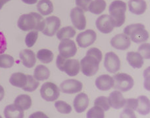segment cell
<instances>
[{"mask_svg":"<svg viewBox=\"0 0 150 118\" xmlns=\"http://www.w3.org/2000/svg\"><path fill=\"white\" fill-rule=\"evenodd\" d=\"M14 58L13 57L7 54L0 55V68H9L14 64Z\"/></svg>","mask_w":150,"mask_h":118,"instance_id":"obj_32","label":"cell"},{"mask_svg":"<svg viewBox=\"0 0 150 118\" xmlns=\"http://www.w3.org/2000/svg\"><path fill=\"white\" fill-rule=\"evenodd\" d=\"M7 49V40L5 35L0 32V55L5 53Z\"/></svg>","mask_w":150,"mask_h":118,"instance_id":"obj_40","label":"cell"},{"mask_svg":"<svg viewBox=\"0 0 150 118\" xmlns=\"http://www.w3.org/2000/svg\"><path fill=\"white\" fill-rule=\"evenodd\" d=\"M29 117H30V118H36V117H45V118H47L48 117L45 114L42 113V112H36V113L32 114Z\"/></svg>","mask_w":150,"mask_h":118,"instance_id":"obj_42","label":"cell"},{"mask_svg":"<svg viewBox=\"0 0 150 118\" xmlns=\"http://www.w3.org/2000/svg\"><path fill=\"white\" fill-rule=\"evenodd\" d=\"M102 57V53L98 48L93 47L88 50L86 57L80 63L82 74L88 77L93 76L97 74Z\"/></svg>","mask_w":150,"mask_h":118,"instance_id":"obj_1","label":"cell"},{"mask_svg":"<svg viewBox=\"0 0 150 118\" xmlns=\"http://www.w3.org/2000/svg\"><path fill=\"white\" fill-rule=\"evenodd\" d=\"M19 57L23 65L28 68H32L35 66L36 58L35 53L30 49H24L20 53Z\"/></svg>","mask_w":150,"mask_h":118,"instance_id":"obj_18","label":"cell"},{"mask_svg":"<svg viewBox=\"0 0 150 118\" xmlns=\"http://www.w3.org/2000/svg\"><path fill=\"white\" fill-rule=\"evenodd\" d=\"M111 45L115 49L125 51L130 47L131 41L129 37L127 35L125 34H119L116 35L111 39Z\"/></svg>","mask_w":150,"mask_h":118,"instance_id":"obj_15","label":"cell"},{"mask_svg":"<svg viewBox=\"0 0 150 118\" xmlns=\"http://www.w3.org/2000/svg\"><path fill=\"white\" fill-rule=\"evenodd\" d=\"M17 26L21 30L25 32L31 30L42 32L44 29V19L41 15L32 12L21 15L18 20Z\"/></svg>","mask_w":150,"mask_h":118,"instance_id":"obj_2","label":"cell"},{"mask_svg":"<svg viewBox=\"0 0 150 118\" xmlns=\"http://www.w3.org/2000/svg\"><path fill=\"white\" fill-rule=\"evenodd\" d=\"M109 105L112 108L119 110L123 108L126 100L122 94L119 91H114L109 95Z\"/></svg>","mask_w":150,"mask_h":118,"instance_id":"obj_19","label":"cell"},{"mask_svg":"<svg viewBox=\"0 0 150 118\" xmlns=\"http://www.w3.org/2000/svg\"><path fill=\"white\" fill-rule=\"evenodd\" d=\"M27 75L21 72L13 74L10 77V84L15 87L18 88H23L27 83Z\"/></svg>","mask_w":150,"mask_h":118,"instance_id":"obj_24","label":"cell"},{"mask_svg":"<svg viewBox=\"0 0 150 118\" xmlns=\"http://www.w3.org/2000/svg\"><path fill=\"white\" fill-rule=\"evenodd\" d=\"M4 116L6 118H23L24 110L15 104H10L5 107Z\"/></svg>","mask_w":150,"mask_h":118,"instance_id":"obj_21","label":"cell"},{"mask_svg":"<svg viewBox=\"0 0 150 118\" xmlns=\"http://www.w3.org/2000/svg\"><path fill=\"white\" fill-rule=\"evenodd\" d=\"M106 2L105 0H94L92 1L88 7V11L95 15H100L105 11Z\"/></svg>","mask_w":150,"mask_h":118,"instance_id":"obj_28","label":"cell"},{"mask_svg":"<svg viewBox=\"0 0 150 118\" xmlns=\"http://www.w3.org/2000/svg\"><path fill=\"white\" fill-rule=\"evenodd\" d=\"M120 117L135 118L136 115L134 114V110H130L128 108H124L122 112L120 114Z\"/></svg>","mask_w":150,"mask_h":118,"instance_id":"obj_41","label":"cell"},{"mask_svg":"<svg viewBox=\"0 0 150 118\" xmlns=\"http://www.w3.org/2000/svg\"><path fill=\"white\" fill-rule=\"evenodd\" d=\"M37 9L43 16L50 15L53 11V5L50 0H40L37 4Z\"/></svg>","mask_w":150,"mask_h":118,"instance_id":"obj_25","label":"cell"},{"mask_svg":"<svg viewBox=\"0 0 150 118\" xmlns=\"http://www.w3.org/2000/svg\"><path fill=\"white\" fill-rule=\"evenodd\" d=\"M94 105L100 106L104 111H108L110 109L109 99L106 96H100L97 98L94 101Z\"/></svg>","mask_w":150,"mask_h":118,"instance_id":"obj_36","label":"cell"},{"mask_svg":"<svg viewBox=\"0 0 150 118\" xmlns=\"http://www.w3.org/2000/svg\"><path fill=\"white\" fill-rule=\"evenodd\" d=\"M112 78L114 81L112 87L121 92H127L130 91L134 84L132 77L125 73L117 74L115 75Z\"/></svg>","mask_w":150,"mask_h":118,"instance_id":"obj_6","label":"cell"},{"mask_svg":"<svg viewBox=\"0 0 150 118\" xmlns=\"http://www.w3.org/2000/svg\"><path fill=\"white\" fill-rule=\"evenodd\" d=\"M76 35V31L73 26H65L57 32V37L58 39L63 40L66 39L73 38Z\"/></svg>","mask_w":150,"mask_h":118,"instance_id":"obj_29","label":"cell"},{"mask_svg":"<svg viewBox=\"0 0 150 118\" xmlns=\"http://www.w3.org/2000/svg\"><path fill=\"white\" fill-rule=\"evenodd\" d=\"M59 51L60 55L66 58L73 57L77 52L76 44L73 40L66 39L61 40L59 45Z\"/></svg>","mask_w":150,"mask_h":118,"instance_id":"obj_11","label":"cell"},{"mask_svg":"<svg viewBox=\"0 0 150 118\" xmlns=\"http://www.w3.org/2000/svg\"><path fill=\"white\" fill-rule=\"evenodd\" d=\"M124 34L130 37V39L136 44L146 42L149 39V34L145 26L140 23L132 24L125 28Z\"/></svg>","mask_w":150,"mask_h":118,"instance_id":"obj_4","label":"cell"},{"mask_svg":"<svg viewBox=\"0 0 150 118\" xmlns=\"http://www.w3.org/2000/svg\"><path fill=\"white\" fill-rule=\"evenodd\" d=\"M56 65L59 70L65 72L71 77L76 76L79 73L80 69V63L76 59L66 58L60 55L57 57Z\"/></svg>","mask_w":150,"mask_h":118,"instance_id":"obj_5","label":"cell"},{"mask_svg":"<svg viewBox=\"0 0 150 118\" xmlns=\"http://www.w3.org/2000/svg\"><path fill=\"white\" fill-rule=\"evenodd\" d=\"M138 104V100L136 98H128L125 101V104L123 107L125 108H128L132 110L135 111L136 110V107H137Z\"/></svg>","mask_w":150,"mask_h":118,"instance_id":"obj_38","label":"cell"},{"mask_svg":"<svg viewBox=\"0 0 150 118\" xmlns=\"http://www.w3.org/2000/svg\"><path fill=\"white\" fill-rule=\"evenodd\" d=\"M55 107L57 110L61 114H68L72 111V107L65 102L62 100L56 101L55 103Z\"/></svg>","mask_w":150,"mask_h":118,"instance_id":"obj_34","label":"cell"},{"mask_svg":"<svg viewBox=\"0 0 150 118\" xmlns=\"http://www.w3.org/2000/svg\"><path fill=\"white\" fill-rule=\"evenodd\" d=\"M137 100L138 104L136 111L142 116L149 114L150 112V102L149 98L146 96H140Z\"/></svg>","mask_w":150,"mask_h":118,"instance_id":"obj_23","label":"cell"},{"mask_svg":"<svg viewBox=\"0 0 150 118\" xmlns=\"http://www.w3.org/2000/svg\"><path fill=\"white\" fill-rule=\"evenodd\" d=\"M104 66L107 71L115 74L120 68V60L119 57L113 52L106 53L104 60Z\"/></svg>","mask_w":150,"mask_h":118,"instance_id":"obj_12","label":"cell"},{"mask_svg":"<svg viewBox=\"0 0 150 118\" xmlns=\"http://www.w3.org/2000/svg\"><path fill=\"white\" fill-rule=\"evenodd\" d=\"M127 4L121 0H115L109 5V12L115 27H120L125 22Z\"/></svg>","mask_w":150,"mask_h":118,"instance_id":"obj_3","label":"cell"},{"mask_svg":"<svg viewBox=\"0 0 150 118\" xmlns=\"http://www.w3.org/2000/svg\"><path fill=\"white\" fill-rule=\"evenodd\" d=\"M104 112L100 106H94L87 112L86 117L88 118H103L105 117Z\"/></svg>","mask_w":150,"mask_h":118,"instance_id":"obj_33","label":"cell"},{"mask_svg":"<svg viewBox=\"0 0 150 118\" xmlns=\"http://www.w3.org/2000/svg\"><path fill=\"white\" fill-rule=\"evenodd\" d=\"M92 0H76V5L84 11H88Z\"/></svg>","mask_w":150,"mask_h":118,"instance_id":"obj_39","label":"cell"},{"mask_svg":"<svg viewBox=\"0 0 150 118\" xmlns=\"http://www.w3.org/2000/svg\"><path fill=\"white\" fill-rule=\"evenodd\" d=\"M74 110L77 113H82L89 105V98L86 94L81 93L77 95L73 101Z\"/></svg>","mask_w":150,"mask_h":118,"instance_id":"obj_16","label":"cell"},{"mask_svg":"<svg viewBox=\"0 0 150 118\" xmlns=\"http://www.w3.org/2000/svg\"><path fill=\"white\" fill-rule=\"evenodd\" d=\"M127 60L133 68H141L144 64V58L138 53L128 52L127 55Z\"/></svg>","mask_w":150,"mask_h":118,"instance_id":"obj_22","label":"cell"},{"mask_svg":"<svg viewBox=\"0 0 150 118\" xmlns=\"http://www.w3.org/2000/svg\"><path fill=\"white\" fill-rule=\"evenodd\" d=\"M38 37V31L31 30L25 37V44L28 47H32L36 44Z\"/></svg>","mask_w":150,"mask_h":118,"instance_id":"obj_35","label":"cell"},{"mask_svg":"<svg viewBox=\"0 0 150 118\" xmlns=\"http://www.w3.org/2000/svg\"><path fill=\"white\" fill-rule=\"evenodd\" d=\"M11 0H0V9H2L3 6H4L5 4H7V2H9Z\"/></svg>","mask_w":150,"mask_h":118,"instance_id":"obj_45","label":"cell"},{"mask_svg":"<svg viewBox=\"0 0 150 118\" xmlns=\"http://www.w3.org/2000/svg\"><path fill=\"white\" fill-rule=\"evenodd\" d=\"M97 39V34L92 29H87L78 35L76 41L81 48H86L92 45Z\"/></svg>","mask_w":150,"mask_h":118,"instance_id":"obj_9","label":"cell"},{"mask_svg":"<svg viewBox=\"0 0 150 118\" xmlns=\"http://www.w3.org/2000/svg\"><path fill=\"white\" fill-rule=\"evenodd\" d=\"M22 1L25 3L26 4L28 5H33V4H35L37 3L38 0H22Z\"/></svg>","mask_w":150,"mask_h":118,"instance_id":"obj_44","label":"cell"},{"mask_svg":"<svg viewBox=\"0 0 150 118\" xmlns=\"http://www.w3.org/2000/svg\"><path fill=\"white\" fill-rule=\"evenodd\" d=\"M14 104L23 110H27L32 106V99L27 95H20L15 98Z\"/></svg>","mask_w":150,"mask_h":118,"instance_id":"obj_27","label":"cell"},{"mask_svg":"<svg viewBox=\"0 0 150 118\" xmlns=\"http://www.w3.org/2000/svg\"><path fill=\"white\" fill-rule=\"evenodd\" d=\"M61 26V20L55 16H51L44 19L42 34L48 37H52L57 33Z\"/></svg>","mask_w":150,"mask_h":118,"instance_id":"obj_8","label":"cell"},{"mask_svg":"<svg viewBox=\"0 0 150 118\" xmlns=\"http://www.w3.org/2000/svg\"><path fill=\"white\" fill-rule=\"evenodd\" d=\"M113 78L108 74L101 75L96 80V86L100 91H109L113 87Z\"/></svg>","mask_w":150,"mask_h":118,"instance_id":"obj_17","label":"cell"},{"mask_svg":"<svg viewBox=\"0 0 150 118\" xmlns=\"http://www.w3.org/2000/svg\"><path fill=\"white\" fill-rule=\"evenodd\" d=\"M138 53L145 59L150 58V44H143L138 48Z\"/></svg>","mask_w":150,"mask_h":118,"instance_id":"obj_37","label":"cell"},{"mask_svg":"<svg viewBox=\"0 0 150 118\" xmlns=\"http://www.w3.org/2000/svg\"><path fill=\"white\" fill-rule=\"evenodd\" d=\"M96 25L98 29L103 34H109L113 30L115 26L111 17L108 15H103L96 20Z\"/></svg>","mask_w":150,"mask_h":118,"instance_id":"obj_13","label":"cell"},{"mask_svg":"<svg viewBox=\"0 0 150 118\" xmlns=\"http://www.w3.org/2000/svg\"><path fill=\"white\" fill-rule=\"evenodd\" d=\"M27 83H26L25 86L23 88V89L25 91H27V92H33V91L37 89V88L39 87L40 83L30 75H27Z\"/></svg>","mask_w":150,"mask_h":118,"instance_id":"obj_31","label":"cell"},{"mask_svg":"<svg viewBox=\"0 0 150 118\" xmlns=\"http://www.w3.org/2000/svg\"><path fill=\"white\" fill-rule=\"evenodd\" d=\"M50 76V70L44 65L37 66L34 70L33 77L38 81H44L49 78Z\"/></svg>","mask_w":150,"mask_h":118,"instance_id":"obj_26","label":"cell"},{"mask_svg":"<svg viewBox=\"0 0 150 118\" xmlns=\"http://www.w3.org/2000/svg\"><path fill=\"white\" fill-rule=\"evenodd\" d=\"M4 95H5L4 88L1 85H0V101L3 100V98H4Z\"/></svg>","mask_w":150,"mask_h":118,"instance_id":"obj_43","label":"cell"},{"mask_svg":"<svg viewBox=\"0 0 150 118\" xmlns=\"http://www.w3.org/2000/svg\"><path fill=\"white\" fill-rule=\"evenodd\" d=\"M83 84L76 79H67L62 82L60 85V90L66 94H74L81 91Z\"/></svg>","mask_w":150,"mask_h":118,"instance_id":"obj_14","label":"cell"},{"mask_svg":"<svg viewBox=\"0 0 150 118\" xmlns=\"http://www.w3.org/2000/svg\"><path fill=\"white\" fill-rule=\"evenodd\" d=\"M128 5L130 11L137 15L144 14L147 9L146 2L144 0H129Z\"/></svg>","mask_w":150,"mask_h":118,"instance_id":"obj_20","label":"cell"},{"mask_svg":"<svg viewBox=\"0 0 150 118\" xmlns=\"http://www.w3.org/2000/svg\"><path fill=\"white\" fill-rule=\"evenodd\" d=\"M53 53L49 49H42L37 53V58L42 63L49 64L53 60Z\"/></svg>","mask_w":150,"mask_h":118,"instance_id":"obj_30","label":"cell"},{"mask_svg":"<svg viewBox=\"0 0 150 118\" xmlns=\"http://www.w3.org/2000/svg\"><path fill=\"white\" fill-rule=\"evenodd\" d=\"M71 18L74 26L79 30H83L86 26L84 11L80 7H76L71 11Z\"/></svg>","mask_w":150,"mask_h":118,"instance_id":"obj_10","label":"cell"},{"mask_svg":"<svg viewBox=\"0 0 150 118\" xmlns=\"http://www.w3.org/2000/svg\"><path fill=\"white\" fill-rule=\"evenodd\" d=\"M42 98L47 102L57 100L60 96V89L55 84L52 82L44 83L40 88Z\"/></svg>","mask_w":150,"mask_h":118,"instance_id":"obj_7","label":"cell"}]
</instances>
